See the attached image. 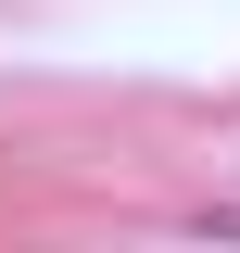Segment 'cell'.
<instances>
[{"label":"cell","instance_id":"obj_1","mask_svg":"<svg viewBox=\"0 0 240 253\" xmlns=\"http://www.w3.org/2000/svg\"><path fill=\"white\" fill-rule=\"evenodd\" d=\"M190 228H215V241H240V203H202V215H190Z\"/></svg>","mask_w":240,"mask_h":253}]
</instances>
